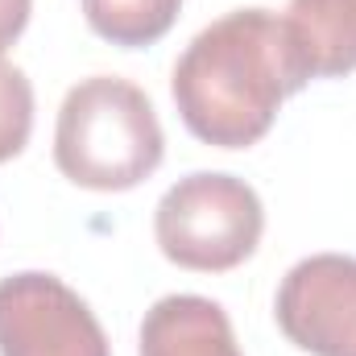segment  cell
<instances>
[{
  "instance_id": "cell-1",
  "label": "cell",
  "mask_w": 356,
  "mask_h": 356,
  "mask_svg": "<svg viewBox=\"0 0 356 356\" xmlns=\"http://www.w3.org/2000/svg\"><path fill=\"white\" fill-rule=\"evenodd\" d=\"M311 83L286 21L269 8H236L191 38L175 63L182 124L216 149H249L269 133L286 95Z\"/></svg>"
},
{
  "instance_id": "cell-2",
  "label": "cell",
  "mask_w": 356,
  "mask_h": 356,
  "mask_svg": "<svg viewBox=\"0 0 356 356\" xmlns=\"http://www.w3.org/2000/svg\"><path fill=\"white\" fill-rule=\"evenodd\" d=\"M166 137L149 95L116 75H91L67 91L54 129L58 170L88 191H129L162 166Z\"/></svg>"
},
{
  "instance_id": "cell-3",
  "label": "cell",
  "mask_w": 356,
  "mask_h": 356,
  "mask_svg": "<svg viewBox=\"0 0 356 356\" xmlns=\"http://www.w3.org/2000/svg\"><path fill=\"white\" fill-rule=\"evenodd\" d=\"M261 228L266 211L257 191L245 178L211 170L178 178L154 211L158 249L195 273H224L249 261Z\"/></svg>"
},
{
  "instance_id": "cell-4",
  "label": "cell",
  "mask_w": 356,
  "mask_h": 356,
  "mask_svg": "<svg viewBox=\"0 0 356 356\" xmlns=\"http://www.w3.org/2000/svg\"><path fill=\"white\" fill-rule=\"evenodd\" d=\"M0 356H112L91 307L54 273L0 277Z\"/></svg>"
},
{
  "instance_id": "cell-5",
  "label": "cell",
  "mask_w": 356,
  "mask_h": 356,
  "mask_svg": "<svg viewBox=\"0 0 356 356\" xmlns=\"http://www.w3.org/2000/svg\"><path fill=\"white\" fill-rule=\"evenodd\" d=\"M277 327L311 356H356V257L315 253L290 269L273 302Z\"/></svg>"
},
{
  "instance_id": "cell-6",
  "label": "cell",
  "mask_w": 356,
  "mask_h": 356,
  "mask_svg": "<svg viewBox=\"0 0 356 356\" xmlns=\"http://www.w3.org/2000/svg\"><path fill=\"white\" fill-rule=\"evenodd\" d=\"M141 356H245L220 302L166 294L141 319Z\"/></svg>"
},
{
  "instance_id": "cell-7",
  "label": "cell",
  "mask_w": 356,
  "mask_h": 356,
  "mask_svg": "<svg viewBox=\"0 0 356 356\" xmlns=\"http://www.w3.org/2000/svg\"><path fill=\"white\" fill-rule=\"evenodd\" d=\"M282 21L311 79L356 71V0H290Z\"/></svg>"
},
{
  "instance_id": "cell-8",
  "label": "cell",
  "mask_w": 356,
  "mask_h": 356,
  "mask_svg": "<svg viewBox=\"0 0 356 356\" xmlns=\"http://www.w3.org/2000/svg\"><path fill=\"white\" fill-rule=\"evenodd\" d=\"M182 0H83L88 25L112 46L137 50L170 33Z\"/></svg>"
},
{
  "instance_id": "cell-9",
  "label": "cell",
  "mask_w": 356,
  "mask_h": 356,
  "mask_svg": "<svg viewBox=\"0 0 356 356\" xmlns=\"http://www.w3.org/2000/svg\"><path fill=\"white\" fill-rule=\"evenodd\" d=\"M33 133V88L21 67L0 58V162L17 158Z\"/></svg>"
},
{
  "instance_id": "cell-10",
  "label": "cell",
  "mask_w": 356,
  "mask_h": 356,
  "mask_svg": "<svg viewBox=\"0 0 356 356\" xmlns=\"http://www.w3.org/2000/svg\"><path fill=\"white\" fill-rule=\"evenodd\" d=\"M29 4H33V0H0V54L25 33V25H29Z\"/></svg>"
}]
</instances>
